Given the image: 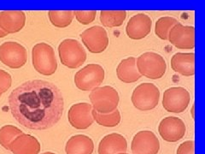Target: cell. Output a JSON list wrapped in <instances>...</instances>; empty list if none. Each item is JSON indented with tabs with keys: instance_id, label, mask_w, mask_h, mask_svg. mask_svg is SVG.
<instances>
[{
	"instance_id": "cell-1",
	"label": "cell",
	"mask_w": 205,
	"mask_h": 154,
	"mask_svg": "<svg viewBox=\"0 0 205 154\" xmlns=\"http://www.w3.org/2000/svg\"><path fill=\"white\" fill-rule=\"evenodd\" d=\"M12 116L27 128L45 130L62 118L64 101L62 92L51 82L31 80L14 89L9 96Z\"/></svg>"
},
{
	"instance_id": "cell-2",
	"label": "cell",
	"mask_w": 205,
	"mask_h": 154,
	"mask_svg": "<svg viewBox=\"0 0 205 154\" xmlns=\"http://www.w3.org/2000/svg\"><path fill=\"white\" fill-rule=\"evenodd\" d=\"M33 66L36 71L43 75H52L57 69V61L52 46L41 42L33 47Z\"/></svg>"
},
{
	"instance_id": "cell-3",
	"label": "cell",
	"mask_w": 205,
	"mask_h": 154,
	"mask_svg": "<svg viewBox=\"0 0 205 154\" xmlns=\"http://www.w3.org/2000/svg\"><path fill=\"white\" fill-rule=\"evenodd\" d=\"M89 98L93 110L102 114H108L116 110L120 101L116 89L110 86L94 88L90 92Z\"/></svg>"
},
{
	"instance_id": "cell-4",
	"label": "cell",
	"mask_w": 205,
	"mask_h": 154,
	"mask_svg": "<svg viewBox=\"0 0 205 154\" xmlns=\"http://www.w3.org/2000/svg\"><path fill=\"white\" fill-rule=\"evenodd\" d=\"M136 66L141 75L157 80L163 76L167 70V63L163 56L157 52L147 51L136 59Z\"/></svg>"
},
{
	"instance_id": "cell-5",
	"label": "cell",
	"mask_w": 205,
	"mask_h": 154,
	"mask_svg": "<svg viewBox=\"0 0 205 154\" xmlns=\"http://www.w3.org/2000/svg\"><path fill=\"white\" fill-rule=\"evenodd\" d=\"M58 54L62 63L69 68L81 67L86 60V52L76 40L66 39L58 46Z\"/></svg>"
},
{
	"instance_id": "cell-6",
	"label": "cell",
	"mask_w": 205,
	"mask_h": 154,
	"mask_svg": "<svg viewBox=\"0 0 205 154\" xmlns=\"http://www.w3.org/2000/svg\"><path fill=\"white\" fill-rule=\"evenodd\" d=\"M160 91L152 83H142L135 88L131 100L135 108L147 111L155 109L159 103Z\"/></svg>"
},
{
	"instance_id": "cell-7",
	"label": "cell",
	"mask_w": 205,
	"mask_h": 154,
	"mask_svg": "<svg viewBox=\"0 0 205 154\" xmlns=\"http://www.w3.org/2000/svg\"><path fill=\"white\" fill-rule=\"evenodd\" d=\"M104 75V69L101 65L90 63L75 74V84L81 91H92L103 83Z\"/></svg>"
},
{
	"instance_id": "cell-8",
	"label": "cell",
	"mask_w": 205,
	"mask_h": 154,
	"mask_svg": "<svg viewBox=\"0 0 205 154\" xmlns=\"http://www.w3.org/2000/svg\"><path fill=\"white\" fill-rule=\"evenodd\" d=\"M28 60L27 50L17 42L8 41L0 46V61L10 68L23 67Z\"/></svg>"
},
{
	"instance_id": "cell-9",
	"label": "cell",
	"mask_w": 205,
	"mask_h": 154,
	"mask_svg": "<svg viewBox=\"0 0 205 154\" xmlns=\"http://www.w3.org/2000/svg\"><path fill=\"white\" fill-rule=\"evenodd\" d=\"M190 92L184 87H170L164 92L163 98V108L173 113H182L190 104Z\"/></svg>"
},
{
	"instance_id": "cell-10",
	"label": "cell",
	"mask_w": 205,
	"mask_h": 154,
	"mask_svg": "<svg viewBox=\"0 0 205 154\" xmlns=\"http://www.w3.org/2000/svg\"><path fill=\"white\" fill-rule=\"evenodd\" d=\"M82 43L92 53H101L109 46L110 40L107 31L103 27L93 26L81 34Z\"/></svg>"
},
{
	"instance_id": "cell-11",
	"label": "cell",
	"mask_w": 205,
	"mask_h": 154,
	"mask_svg": "<svg viewBox=\"0 0 205 154\" xmlns=\"http://www.w3.org/2000/svg\"><path fill=\"white\" fill-rule=\"evenodd\" d=\"M160 150V141L151 131L138 132L131 144L133 154H157Z\"/></svg>"
},
{
	"instance_id": "cell-12",
	"label": "cell",
	"mask_w": 205,
	"mask_h": 154,
	"mask_svg": "<svg viewBox=\"0 0 205 154\" xmlns=\"http://www.w3.org/2000/svg\"><path fill=\"white\" fill-rule=\"evenodd\" d=\"M168 40L178 49L192 50L195 47V29L178 23L169 31Z\"/></svg>"
},
{
	"instance_id": "cell-13",
	"label": "cell",
	"mask_w": 205,
	"mask_h": 154,
	"mask_svg": "<svg viewBox=\"0 0 205 154\" xmlns=\"http://www.w3.org/2000/svg\"><path fill=\"white\" fill-rule=\"evenodd\" d=\"M92 106L88 103H78L73 104L69 110L68 118L70 125L79 130L86 129L92 125Z\"/></svg>"
},
{
	"instance_id": "cell-14",
	"label": "cell",
	"mask_w": 205,
	"mask_h": 154,
	"mask_svg": "<svg viewBox=\"0 0 205 154\" xmlns=\"http://www.w3.org/2000/svg\"><path fill=\"white\" fill-rule=\"evenodd\" d=\"M159 134L167 142H177L185 136L186 127L179 117L168 116L160 122Z\"/></svg>"
},
{
	"instance_id": "cell-15",
	"label": "cell",
	"mask_w": 205,
	"mask_h": 154,
	"mask_svg": "<svg viewBox=\"0 0 205 154\" xmlns=\"http://www.w3.org/2000/svg\"><path fill=\"white\" fill-rule=\"evenodd\" d=\"M151 18L145 13H139L129 19L126 26V34L132 40H142L151 33Z\"/></svg>"
},
{
	"instance_id": "cell-16",
	"label": "cell",
	"mask_w": 205,
	"mask_h": 154,
	"mask_svg": "<svg viewBox=\"0 0 205 154\" xmlns=\"http://www.w3.org/2000/svg\"><path fill=\"white\" fill-rule=\"evenodd\" d=\"M25 24L26 15L22 11H0V28L7 34L20 32Z\"/></svg>"
},
{
	"instance_id": "cell-17",
	"label": "cell",
	"mask_w": 205,
	"mask_h": 154,
	"mask_svg": "<svg viewBox=\"0 0 205 154\" xmlns=\"http://www.w3.org/2000/svg\"><path fill=\"white\" fill-rule=\"evenodd\" d=\"M127 142L126 138L117 133H112L104 136L98 145V154H119L126 152Z\"/></svg>"
},
{
	"instance_id": "cell-18",
	"label": "cell",
	"mask_w": 205,
	"mask_h": 154,
	"mask_svg": "<svg viewBox=\"0 0 205 154\" xmlns=\"http://www.w3.org/2000/svg\"><path fill=\"white\" fill-rule=\"evenodd\" d=\"M41 146L35 137L22 134L16 137L10 146V151L13 154H39Z\"/></svg>"
},
{
	"instance_id": "cell-19",
	"label": "cell",
	"mask_w": 205,
	"mask_h": 154,
	"mask_svg": "<svg viewBox=\"0 0 205 154\" xmlns=\"http://www.w3.org/2000/svg\"><path fill=\"white\" fill-rule=\"evenodd\" d=\"M173 70L184 76H192L195 74V54L193 52L174 54L171 59Z\"/></svg>"
},
{
	"instance_id": "cell-20",
	"label": "cell",
	"mask_w": 205,
	"mask_h": 154,
	"mask_svg": "<svg viewBox=\"0 0 205 154\" xmlns=\"http://www.w3.org/2000/svg\"><path fill=\"white\" fill-rule=\"evenodd\" d=\"M93 151V140L85 134L72 136L65 146L66 154H92Z\"/></svg>"
},
{
	"instance_id": "cell-21",
	"label": "cell",
	"mask_w": 205,
	"mask_h": 154,
	"mask_svg": "<svg viewBox=\"0 0 205 154\" xmlns=\"http://www.w3.org/2000/svg\"><path fill=\"white\" fill-rule=\"evenodd\" d=\"M116 74L118 79L124 83H133L142 77L136 66V58L133 57L121 61L116 68Z\"/></svg>"
},
{
	"instance_id": "cell-22",
	"label": "cell",
	"mask_w": 205,
	"mask_h": 154,
	"mask_svg": "<svg viewBox=\"0 0 205 154\" xmlns=\"http://www.w3.org/2000/svg\"><path fill=\"white\" fill-rule=\"evenodd\" d=\"M127 18L126 11H101L100 23L106 28H116L123 24Z\"/></svg>"
},
{
	"instance_id": "cell-23",
	"label": "cell",
	"mask_w": 205,
	"mask_h": 154,
	"mask_svg": "<svg viewBox=\"0 0 205 154\" xmlns=\"http://www.w3.org/2000/svg\"><path fill=\"white\" fill-rule=\"evenodd\" d=\"M48 17L54 27L64 29L72 23L75 15L73 11H50Z\"/></svg>"
},
{
	"instance_id": "cell-24",
	"label": "cell",
	"mask_w": 205,
	"mask_h": 154,
	"mask_svg": "<svg viewBox=\"0 0 205 154\" xmlns=\"http://www.w3.org/2000/svg\"><path fill=\"white\" fill-rule=\"evenodd\" d=\"M92 114L94 121H96V122L98 124L104 126V127H107V128H113V127L119 125V123L121 122V120H122L121 113L117 109L108 114L98 113L95 110H92Z\"/></svg>"
},
{
	"instance_id": "cell-25",
	"label": "cell",
	"mask_w": 205,
	"mask_h": 154,
	"mask_svg": "<svg viewBox=\"0 0 205 154\" xmlns=\"http://www.w3.org/2000/svg\"><path fill=\"white\" fill-rule=\"evenodd\" d=\"M179 23L174 17H163L159 18L155 25V34L159 39L168 40V34L171 29Z\"/></svg>"
},
{
	"instance_id": "cell-26",
	"label": "cell",
	"mask_w": 205,
	"mask_h": 154,
	"mask_svg": "<svg viewBox=\"0 0 205 154\" xmlns=\"http://www.w3.org/2000/svg\"><path fill=\"white\" fill-rule=\"evenodd\" d=\"M22 134L23 132L16 126H3L0 128V146L6 150H10V146L12 141Z\"/></svg>"
},
{
	"instance_id": "cell-27",
	"label": "cell",
	"mask_w": 205,
	"mask_h": 154,
	"mask_svg": "<svg viewBox=\"0 0 205 154\" xmlns=\"http://www.w3.org/2000/svg\"><path fill=\"white\" fill-rule=\"evenodd\" d=\"M74 15L76 20L82 25H89L96 19V11H75Z\"/></svg>"
},
{
	"instance_id": "cell-28",
	"label": "cell",
	"mask_w": 205,
	"mask_h": 154,
	"mask_svg": "<svg viewBox=\"0 0 205 154\" xmlns=\"http://www.w3.org/2000/svg\"><path fill=\"white\" fill-rule=\"evenodd\" d=\"M11 75L5 70L0 69V95L7 92L11 86Z\"/></svg>"
},
{
	"instance_id": "cell-29",
	"label": "cell",
	"mask_w": 205,
	"mask_h": 154,
	"mask_svg": "<svg viewBox=\"0 0 205 154\" xmlns=\"http://www.w3.org/2000/svg\"><path fill=\"white\" fill-rule=\"evenodd\" d=\"M177 154H195L194 140H186L181 143L177 149Z\"/></svg>"
},
{
	"instance_id": "cell-30",
	"label": "cell",
	"mask_w": 205,
	"mask_h": 154,
	"mask_svg": "<svg viewBox=\"0 0 205 154\" xmlns=\"http://www.w3.org/2000/svg\"><path fill=\"white\" fill-rule=\"evenodd\" d=\"M7 35H8V34H6L5 32H4V31L1 29V28H0V38H4Z\"/></svg>"
},
{
	"instance_id": "cell-31",
	"label": "cell",
	"mask_w": 205,
	"mask_h": 154,
	"mask_svg": "<svg viewBox=\"0 0 205 154\" xmlns=\"http://www.w3.org/2000/svg\"><path fill=\"white\" fill-rule=\"evenodd\" d=\"M41 154H56V153L51 152H44V153H41Z\"/></svg>"
},
{
	"instance_id": "cell-32",
	"label": "cell",
	"mask_w": 205,
	"mask_h": 154,
	"mask_svg": "<svg viewBox=\"0 0 205 154\" xmlns=\"http://www.w3.org/2000/svg\"><path fill=\"white\" fill-rule=\"evenodd\" d=\"M119 154H128V153H127V152H122V153H119Z\"/></svg>"
},
{
	"instance_id": "cell-33",
	"label": "cell",
	"mask_w": 205,
	"mask_h": 154,
	"mask_svg": "<svg viewBox=\"0 0 205 154\" xmlns=\"http://www.w3.org/2000/svg\"><path fill=\"white\" fill-rule=\"evenodd\" d=\"M0 97H1V95H0Z\"/></svg>"
}]
</instances>
